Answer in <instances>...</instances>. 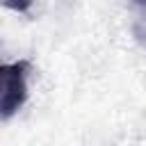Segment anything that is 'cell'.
Returning a JSON list of instances; mask_svg holds the SVG:
<instances>
[{
    "label": "cell",
    "mask_w": 146,
    "mask_h": 146,
    "mask_svg": "<svg viewBox=\"0 0 146 146\" xmlns=\"http://www.w3.org/2000/svg\"><path fill=\"white\" fill-rule=\"evenodd\" d=\"M2 5L7 9H14L18 14H25L30 7H32V0H2Z\"/></svg>",
    "instance_id": "cell-2"
},
{
    "label": "cell",
    "mask_w": 146,
    "mask_h": 146,
    "mask_svg": "<svg viewBox=\"0 0 146 146\" xmlns=\"http://www.w3.org/2000/svg\"><path fill=\"white\" fill-rule=\"evenodd\" d=\"M27 75H30V62L18 59L11 64L0 66V80H2V94H0V116L2 121H9L27 100Z\"/></svg>",
    "instance_id": "cell-1"
}]
</instances>
